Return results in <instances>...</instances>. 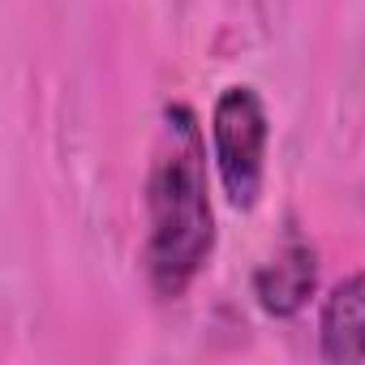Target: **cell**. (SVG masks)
Returning a JSON list of instances; mask_svg holds the SVG:
<instances>
[{
    "instance_id": "obj_1",
    "label": "cell",
    "mask_w": 365,
    "mask_h": 365,
    "mask_svg": "<svg viewBox=\"0 0 365 365\" xmlns=\"http://www.w3.org/2000/svg\"><path fill=\"white\" fill-rule=\"evenodd\" d=\"M150 237L146 271L159 297H180L215 250V211L207 190V142L185 103L163 108V133L146 185Z\"/></svg>"
},
{
    "instance_id": "obj_2",
    "label": "cell",
    "mask_w": 365,
    "mask_h": 365,
    "mask_svg": "<svg viewBox=\"0 0 365 365\" xmlns=\"http://www.w3.org/2000/svg\"><path fill=\"white\" fill-rule=\"evenodd\" d=\"M267 142H271V120L262 95L254 86L220 91L211 108V150H215L220 185L237 211L258 207L262 176H267Z\"/></svg>"
},
{
    "instance_id": "obj_3",
    "label": "cell",
    "mask_w": 365,
    "mask_h": 365,
    "mask_svg": "<svg viewBox=\"0 0 365 365\" xmlns=\"http://www.w3.org/2000/svg\"><path fill=\"white\" fill-rule=\"evenodd\" d=\"M318 288V258L305 241H288L271 262H262L254 271V297L271 318H292L309 305Z\"/></svg>"
},
{
    "instance_id": "obj_4",
    "label": "cell",
    "mask_w": 365,
    "mask_h": 365,
    "mask_svg": "<svg viewBox=\"0 0 365 365\" xmlns=\"http://www.w3.org/2000/svg\"><path fill=\"white\" fill-rule=\"evenodd\" d=\"M318 352L331 365L365 361V271L339 279L318 314Z\"/></svg>"
}]
</instances>
